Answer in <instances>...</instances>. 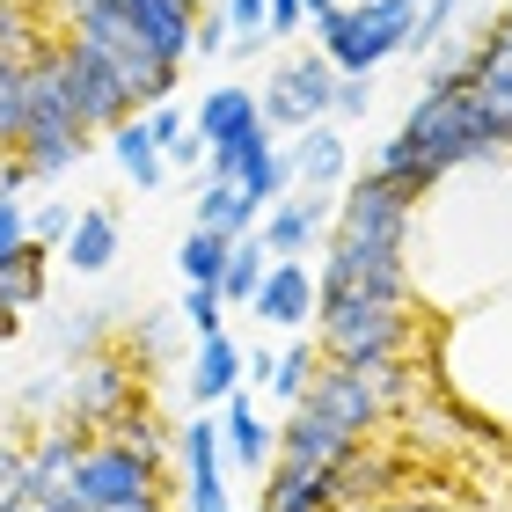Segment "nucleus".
<instances>
[{
	"label": "nucleus",
	"instance_id": "obj_23",
	"mask_svg": "<svg viewBox=\"0 0 512 512\" xmlns=\"http://www.w3.org/2000/svg\"><path fill=\"white\" fill-rule=\"evenodd\" d=\"M278 256L264 249V235H242L235 249H227V271H220V300L227 308H256V286L271 278Z\"/></svg>",
	"mask_w": 512,
	"mask_h": 512
},
{
	"label": "nucleus",
	"instance_id": "obj_39",
	"mask_svg": "<svg viewBox=\"0 0 512 512\" xmlns=\"http://www.w3.org/2000/svg\"><path fill=\"white\" fill-rule=\"evenodd\" d=\"M169 315H176V308H154V315H139V330H132V352H147V359H161V352H169Z\"/></svg>",
	"mask_w": 512,
	"mask_h": 512
},
{
	"label": "nucleus",
	"instance_id": "obj_11",
	"mask_svg": "<svg viewBox=\"0 0 512 512\" xmlns=\"http://www.w3.org/2000/svg\"><path fill=\"white\" fill-rule=\"evenodd\" d=\"M352 447H359V432H344L315 403H293V417L278 425V461H300V469H337Z\"/></svg>",
	"mask_w": 512,
	"mask_h": 512
},
{
	"label": "nucleus",
	"instance_id": "obj_22",
	"mask_svg": "<svg viewBox=\"0 0 512 512\" xmlns=\"http://www.w3.org/2000/svg\"><path fill=\"white\" fill-rule=\"evenodd\" d=\"M191 227H213V235L242 242V235H256V227H264V213L249 205V191H242V183L205 176V191H198V220H191Z\"/></svg>",
	"mask_w": 512,
	"mask_h": 512
},
{
	"label": "nucleus",
	"instance_id": "obj_29",
	"mask_svg": "<svg viewBox=\"0 0 512 512\" xmlns=\"http://www.w3.org/2000/svg\"><path fill=\"white\" fill-rule=\"evenodd\" d=\"M52 44L37 37V22L22 15V0H0V59H15V66H37Z\"/></svg>",
	"mask_w": 512,
	"mask_h": 512
},
{
	"label": "nucleus",
	"instance_id": "obj_38",
	"mask_svg": "<svg viewBox=\"0 0 512 512\" xmlns=\"http://www.w3.org/2000/svg\"><path fill=\"white\" fill-rule=\"evenodd\" d=\"M147 132H154V147H161V154H169V147H176V139H191V118H183V110H176V103H154V110H147Z\"/></svg>",
	"mask_w": 512,
	"mask_h": 512
},
{
	"label": "nucleus",
	"instance_id": "obj_3",
	"mask_svg": "<svg viewBox=\"0 0 512 512\" xmlns=\"http://www.w3.org/2000/svg\"><path fill=\"white\" fill-rule=\"evenodd\" d=\"M198 139H205V176H227V183H242L256 161H264L278 139H271V125H264V110H256V88H213V96L198 103V125H191Z\"/></svg>",
	"mask_w": 512,
	"mask_h": 512
},
{
	"label": "nucleus",
	"instance_id": "obj_7",
	"mask_svg": "<svg viewBox=\"0 0 512 512\" xmlns=\"http://www.w3.org/2000/svg\"><path fill=\"white\" fill-rule=\"evenodd\" d=\"M81 154H88V132L74 125V110H66L59 81L37 66V88H30V132H22L15 161L30 169V183H52V176H66V169H74Z\"/></svg>",
	"mask_w": 512,
	"mask_h": 512
},
{
	"label": "nucleus",
	"instance_id": "obj_40",
	"mask_svg": "<svg viewBox=\"0 0 512 512\" xmlns=\"http://www.w3.org/2000/svg\"><path fill=\"white\" fill-rule=\"evenodd\" d=\"M264 30H271V37L308 30V8H300V0H264Z\"/></svg>",
	"mask_w": 512,
	"mask_h": 512
},
{
	"label": "nucleus",
	"instance_id": "obj_24",
	"mask_svg": "<svg viewBox=\"0 0 512 512\" xmlns=\"http://www.w3.org/2000/svg\"><path fill=\"white\" fill-rule=\"evenodd\" d=\"M103 439H118V447H132L139 461H154V469L169 461V439H161V417H154V403H147V395H132V403H125V410H118V417L103 425Z\"/></svg>",
	"mask_w": 512,
	"mask_h": 512
},
{
	"label": "nucleus",
	"instance_id": "obj_1",
	"mask_svg": "<svg viewBox=\"0 0 512 512\" xmlns=\"http://www.w3.org/2000/svg\"><path fill=\"white\" fill-rule=\"evenodd\" d=\"M66 37L88 44L110 74L125 81V96L139 110H154V103H176V81H183V66H169L154 52L147 37H139V22L125 15V0H103V8H81V15H66Z\"/></svg>",
	"mask_w": 512,
	"mask_h": 512
},
{
	"label": "nucleus",
	"instance_id": "obj_28",
	"mask_svg": "<svg viewBox=\"0 0 512 512\" xmlns=\"http://www.w3.org/2000/svg\"><path fill=\"white\" fill-rule=\"evenodd\" d=\"M37 505V469H30V439H0V512Z\"/></svg>",
	"mask_w": 512,
	"mask_h": 512
},
{
	"label": "nucleus",
	"instance_id": "obj_25",
	"mask_svg": "<svg viewBox=\"0 0 512 512\" xmlns=\"http://www.w3.org/2000/svg\"><path fill=\"white\" fill-rule=\"evenodd\" d=\"M30 88H37V66L0 59V154H15L30 132Z\"/></svg>",
	"mask_w": 512,
	"mask_h": 512
},
{
	"label": "nucleus",
	"instance_id": "obj_12",
	"mask_svg": "<svg viewBox=\"0 0 512 512\" xmlns=\"http://www.w3.org/2000/svg\"><path fill=\"white\" fill-rule=\"evenodd\" d=\"M220 447H227V469H242V476L278 461V425H264V410H256L249 388H235L220 403Z\"/></svg>",
	"mask_w": 512,
	"mask_h": 512
},
{
	"label": "nucleus",
	"instance_id": "obj_45",
	"mask_svg": "<svg viewBox=\"0 0 512 512\" xmlns=\"http://www.w3.org/2000/svg\"><path fill=\"white\" fill-rule=\"evenodd\" d=\"M15 512H37V505H15Z\"/></svg>",
	"mask_w": 512,
	"mask_h": 512
},
{
	"label": "nucleus",
	"instance_id": "obj_2",
	"mask_svg": "<svg viewBox=\"0 0 512 512\" xmlns=\"http://www.w3.org/2000/svg\"><path fill=\"white\" fill-rule=\"evenodd\" d=\"M315 337H322V359L330 366H366V359H403L417 322L410 308L374 293H322L315 286Z\"/></svg>",
	"mask_w": 512,
	"mask_h": 512
},
{
	"label": "nucleus",
	"instance_id": "obj_21",
	"mask_svg": "<svg viewBox=\"0 0 512 512\" xmlns=\"http://www.w3.org/2000/svg\"><path fill=\"white\" fill-rule=\"evenodd\" d=\"M103 139H110V161L125 169V183H139V191H161V183H169V154L154 147L147 110H139V118H125L118 132H103Z\"/></svg>",
	"mask_w": 512,
	"mask_h": 512
},
{
	"label": "nucleus",
	"instance_id": "obj_41",
	"mask_svg": "<svg viewBox=\"0 0 512 512\" xmlns=\"http://www.w3.org/2000/svg\"><path fill=\"white\" fill-rule=\"evenodd\" d=\"M22 337V308H15V300H0V344H15Z\"/></svg>",
	"mask_w": 512,
	"mask_h": 512
},
{
	"label": "nucleus",
	"instance_id": "obj_36",
	"mask_svg": "<svg viewBox=\"0 0 512 512\" xmlns=\"http://www.w3.org/2000/svg\"><path fill=\"white\" fill-rule=\"evenodd\" d=\"M366 110H374V81L366 74H337V103H330V118H366Z\"/></svg>",
	"mask_w": 512,
	"mask_h": 512
},
{
	"label": "nucleus",
	"instance_id": "obj_16",
	"mask_svg": "<svg viewBox=\"0 0 512 512\" xmlns=\"http://www.w3.org/2000/svg\"><path fill=\"white\" fill-rule=\"evenodd\" d=\"M118 242H125V227L110 205H81V220H74V235L59 242V264L74 271V278H103L110 264H118Z\"/></svg>",
	"mask_w": 512,
	"mask_h": 512
},
{
	"label": "nucleus",
	"instance_id": "obj_27",
	"mask_svg": "<svg viewBox=\"0 0 512 512\" xmlns=\"http://www.w3.org/2000/svg\"><path fill=\"white\" fill-rule=\"evenodd\" d=\"M227 235H213V227H191V235L176 242V271H183V286H220V271H227Z\"/></svg>",
	"mask_w": 512,
	"mask_h": 512
},
{
	"label": "nucleus",
	"instance_id": "obj_35",
	"mask_svg": "<svg viewBox=\"0 0 512 512\" xmlns=\"http://www.w3.org/2000/svg\"><path fill=\"white\" fill-rule=\"evenodd\" d=\"M74 220H81V205H66V198H44L37 213H30V242H37V249H59L66 235H74Z\"/></svg>",
	"mask_w": 512,
	"mask_h": 512
},
{
	"label": "nucleus",
	"instance_id": "obj_42",
	"mask_svg": "<svg viewBox=\"0 0 512 512\" xmlns=\"http://www.w3.org/2000/svg\"><path fill=\"white\" fill-rule=\"evenodd\" d=\"M300 8H308V22H322L330 8H344V0H300Z\"/></svg>",
	"mask_w": 512,
	"mask_h": 512
},
{
	"label": "nucleus",
	"instance_id": "obj_5",
	"mask_svg": "<svg viewBox=\"0 0 512 512\" xmlns=\"http://www.w3.org/2000/svg\"><path fill=\"white\" fill-rule=\"evenodd\" d=\"M330 103H337V66L322 59V52H293V59H278L271 66V81L256 88V110H264V125L271 132H308L330 118Z\"/></svg>",
	"mask_w": 512,
	"mask_h": 512
},
{
	"label": "nucleus",
	"instance_id": "obj_14",
	"mask_svg": "<svg viewBox=\"0 0 512 512\" xmlns=\"http://www.w3.org/2000/svg\"><path fill=\"white\" fill-rule=\"evenodd\" d=\"M461 88H469V96L483 103L491 132L512 147V52H498V44L476 30V44H469V81H461Z\"/></svg>",
	"mask_w": 512,
	"mask_h": 512
},
{
	"label": "nucleus",
	"instance_id": "obj_17",
	"mask_svg": "<svg viewBox=\"0 0 512 512\" xmlns=\"http://www.w3.org/2000/svg\"><path fill=\"white\" fill-rule=\"evenodd\" d=\"M344 169H352V147H344V132L330 118L293 132V191H337Z\"/></svg>",
	"mask_w": 512,
	"mask_h": 512
},
{
	"label": "nucleus",
	"instance_id": "obj_46",
	"mask_svg": "<svg viewBox=\"0 0 512 512\" xmlns=\"http://www.w3.org/2000/svg\"><path fill=\"white\" fill-rule=\"evenodd\" d=\"M0 161H8V154H0Z\"/></svg>",
	"mask_w": 512,
	"mask_h": 512
},
{
	"label": "nucleus",
	"instance_id": "obj_4",
	"mask_svg": "<svg viewBox=\"0 0 512 512\" xmlns=\"http://www.w3.org/2000/svg\"><path fill=\"white\" fill-rule=\"evenodd\" d=\"M44 74L59 81V96H66V110H74V125L88 132V139H103V132H118L125 118H139V103L125 96V81L110 74V66L88 52V44H74V37H59L52 52L37 59Z\"/></svg>",
	"mask_w": 512,
	"mask_h": 512
},
{
	"label": "nucleus",
	"instance_id": "obj_44",
	"mask_svg": "<svg viewBox=\"0 0 512 512\" xmlns=\"http://www.w3.org/2000/svg\"><path fill=\"white\" fill-rule=\"evenodd\" d=\"M183 8H198V15H205V8H213V0H183Z\"/></svg>",
	"mask_w": 512,
	"mask_h": 512
},
{
	"label": "nucleus",
	"instance_id": "obj_13",
	"mask_svg": "<svg viewBox=\"0 0 512 512\" xmlns=\"http://www.w3.org/2000/svg\"><path fill=\"white\" fill-rule=\"evenodd\" d=\"M300 403H315L322 417H337V425H344V432H359V439L388 417L374 395H366V381L352 374V366H315V381H308V395H300Z\"/></svg>",
	"mask_w": 512,
	"mask_h": 512
},
{
	"label": "nucleus",
	"instance_id": "obj_26",
	"mask_svg": "<svg viewBox=\"0 0 512 512\" xmlns=\"http://www.w3.org/2000/svg\"><path fill=\"white\" fill-rule=\"evenodd\" d=\"M330 476H337V505H366L374 491H388V483H395V469H388V461H381L374 447H366V439H359V447L337 461Z\"/></svg>",
	"mask_w": 512,
	"mask_h": 512
},
{
	"label": "nucleus",
	"instance_id": "obj_34",
	"mask_svg": "<svg viewBox=\"0 0 512 512\" xmlns=\"http://www.w3.org/2000/svg\"><path fill=\"white\" fill-rule=\"evenodd\" d=\"M22 249H30V213H22L15 191H0V278L22 264Z\"/></svg>",
	"mask_w": 512,
	"mask_h": 512
},
{
	"label": "nucleus",
	"instance_id": "obj_37",
	"mask_svg": "<svg viewBox=\"0 0 512 512\" xmlns=\"http://www.w3.org/2000/svg\"><path fill=\"white\" fill-rule=\"evenodd\" d=\"M227 44H235V30H227V8H205L198 30H191V52H198V59H220Z\"/></svg>",
	"mask_w": 512,
	"mask_h": 512
},
{
	"label": "nucleus",
	"instance_id": "obj_9",
	"mask_svg": "<svg viewBox=\"0 0 512 512\" xmlns=\"http://www.w3.org/2000/svg\"><path fill=\"white\" fill-rule=\"evenodd\" d=\"M330 227H337V191H293V198H278L271 213H264V249L271 256H286V264H308V256L330 242Z\"/></svg>",
	"mask_w": 512,
	"mask_h": 512
},
{
	"label": "nucleus",
	"instance_id": "obj_6",
	"mask_svg": "<svg viewBox=\"0 0 512 512\" xmlns=\"http://www.w3.org/2000/svg\"><path fill=\"white\" fill-rule=\"evenodd\" d=\"M410 227H417V198L395 191L381 176H359L352 191L337 198V227L330 242H359V249H403L410 256Z\"/></svg>",
	"mask_w": 512,
	"mask_h": 512
},
{
	"label": "nucleus",
	"instance_id": "obj_15",
	"mask_svg": "<svg viewBox=\"0 0 512 512\" xmlns=\"http://www.w3.org/2000/svg\"><path fill=\"white\" fill-rule=\"evenodd\" d=\"M256 322H271V330L315 322V264H286V256H278L271 278L256 286Z\"/></svg>",
	"mask_w": 512,
	"mask_h": 512
},
{
	"label": "nucleus",
	"instance_id": "obj_19",
	"mask_svg": "<svg viewBox=\"0 0 512 512\" xmlns=\"http://www.w3.org/2000/svg\"><path fill=\"white\" fill-rule=\"evenodd\" d=\"M242 381H249V374H242V344L227 337V330H220V337H205V344H198V359H191V374H183V388H191V403H198V410H220Z\"/></svg>",
	"mask_w": 512,
	"mask_h": 512
},
{
	"label": "nucleus",
	"instance_id": "obj_20",
	"mask_svg": "<svg viewBox=\"0 0 512 512\" xmlns=\"http://www.w3.org/2000/svg\"><path fill=\"white\" fill-rule=\"evenodd\" d=\"M125 15L139 22V37L154 44L169 66L191 59V30H198V8H183V0H125Z\"/></svg>",
	"mask_w": 512,
	"mask_h": 512
},
{
	"label": "nucleus",
	"instance_id": "obj_30",
	"mask_svg": "<svg viewBox=\"0 0 512 512\" xmlns=\"http://www.w3.org/2000/svg\"><path fill=\"white\" fill-rule=\"evenodd\" d=\"M242 191H249V205H256V213H271V205L293 191V154H278V147H271V154H264V161H256V169L242 176Z\"/></svg>",
	"mask_w": 512,
	"mask_h": 512
},
{
	"label": "nucleus",
	"instance_id": "obj_18",
	"mask_svg": "<svg viewBox=\"0 0 512 512\" xmlns=\"http://www.w3.org/2000/svg\"><path fill=\"white\" fill-rule=\"evenodd\" d=\"M264 512H337V476L300 469V461H271L264 469Z\"/></svg>",
	"mask_w": 512,
	"mask_h": 512
},
{
	"label": "nucleus",
	"instance_id": "obj_32",
	"mask_svg": "<svg viewBox=\"0 0 512 512\" xmlns=\"http://www.w3.org/2000/svg\"><path fill=\"white\" fill-rule=\"evenodd\" d=\"M308 381H315V344H286L264 388L278 395V403H300V395H308Z\"/></svg>",
	"mask_w": 512,
	"mask_h": 512
},
{
	"label": "nucleus",
	"instance_id": "obj_10",
	"mask_svg": "<svg viewBox=\"0 0 512 512\" xmlns=\"http://www.w3.org/2000/svg\"><path fill=\"white\" fill-rule=\"evenodd\" d=\"M132 403V374H125V359H110V352H88L81 366H74V381H66V410L81 417V425H110Z\"/></svg>",
	"mask_w": 512,
	"mask_h": 512
},
{
	"label": "nucleus",
	"instance_id": "obj_33",
	"mask_svg": "<svg viewBox=\"0 0 512 512\" xmlns=\"http://www.w3.org/2000/svg\"><path fill=\"white\" fill-rule=\"evenodd\" d=\"M176 315L191 322V337H198V344L227 330V300H220V286H183V300H176Z\"/></svg>",
	"mask_w": 512,
	"mask_h": 512
},
{
	"label": "nucleus",
	"instance_id": "obj_8",
	"mask_svg": "<svg viewBox=\"0 0 512 512\" xmlns=\"http://www.w3.org/2000/svg\"><path fill=\"white\" fill-rule=\"evenodd\" d=\"M154 491H161V469L139 461L132 447H118V439H103V432L74 469V505L81 512H110V505H132V498H154Z\"/></svg>",
	"mask_w": 512,
	"mask_h": 512
},
{
	"label": "nucleus",
	"instance_id": "obj_43",
	"mask_svg": "<svg viewBox=\"0 0 512 512\" xmlns=\"http://www.w3.org/2000/svg\"><path fill=\"white\" fill-rule=\"evenodd\" d=\"M59 8H66V15H81V8H103V0H59Z\"/></svg>",
	"mask_w": 512,
	"mask_h": 512
},
{
	"label": "nucleus",
	"instance_id": "obj_31",
	"mask_svg": "<svg viewBox=\"0 0 512 512\" xmlns=\"http://www.w3.org/2000/svg\"><path fill=\"white\" fill-rule=\"evenodd\" d=\"M461 8H469V0H425V8H417V30H410V44H403V52H417V59H425L432 44H447V37L461 30Z\"/></svg>",
	"mask_w": 512,
	"mask_h": 512
}]
</instances>
